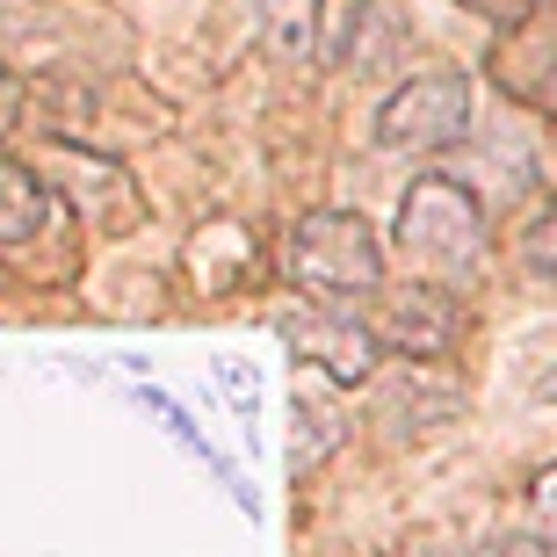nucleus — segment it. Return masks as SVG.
I'll list each match as a JSON object with an SVG mask.
<instances>
[{"instance_id": "obj_15", "label": "nucleus", "mask_w": 557, "mask_h": 557, "mask_svg": "<svg viewBox=\"0 0 557 557\" xmlns=\"http://www.w3.org/2000/svg\"><path fill=\"white\" fill-rule=\"evenodd\" d=\"M22 109H29V87H22V73H8V65H0V138L22 124Z\"/></svg>"}, {"instance_id": "obj_1", "label": "nucleus", "mask_w": 557, "mask_h": 557, "mask_svg": "<svg viewBox=\"0 0 557 557\" xmlns=\"http://www.w3.org/2000/svg\"><path fill=\"white\" fill-rule=\"evenodd\" d=\"M392 247L413 261L420 275L463 289L478 269H485V247H493V218H485V196H478L463 174H413L406 196H398V218H392Z\"/></svg>"}, {"instance_id": "obj_8", "label": "nucleus", "mask_w": 557, "mask_h": 557, "mask_svg": "<svg viewBox=\"0 0 557 557\" xmlns=\"http://www.w3.org/2000/svg\"><path fill=\"white\" fill-rule=\"evenodd\" d=\"M376 406H384V420H392V428L420 434V428H442L463 398H456V392L442 398V370H434V362H398V370H384Z\"/></svg>"}, {"instance_id": "obj_11", "label": "nucleus", "mask_w": 557, "mask_h": 557, "mask_svg": "<svg viewBox=\"0 0 557 557\" xmlns=\"http://www.w3.org/2000/svg\"><path fill=\"white\" fill-rule=\"evenodd\" d=\"M521 269L543 275V283H557V196L529 218V232H521Z\"/></svg>"}, {"instance_id": "obj_4", "label": "nucleus", "mask_w": 557, "mask_h": 557, "mask_svg": "<svg viewBox=\"0 0 557 557\" xmlns=\"http://www.w3.org/2000/svg\"><path fill=\"white\" fill-rule=\"evenodd\" d=\"M283 348L305 376H326L333 392H370L384 370V341L362 311H341L333 297H311L305 311H283Z\"/></svg>"}, {"instance_id": "obj_12", "label": "nucleus", "mask_w": 557, "mask_h": 557, "mask_svg": "<svg viewBox=\"0 0 557 557\" xmlns=\"http://www.w3.org/2000/svg\"><path fill=\"white\" fill-rule=\"evenodd\" d=\"M471 22H485V29H499V37H515V29H529L536 22L543 0H456Z\"/></svg>"}, {"instance_id": "obj_9", "label": "nucleus", "mask_w": 557, "mask_h": 557, "mask_svg": "<svg viewBox=\"0 0 557 557\" xmlns=\"http://www.w3.org/2000/svg\"><path fill=\"white\" fill-rule=\"evenodd\" d=\"M319 22H326V0H253V29L275 59H311Z\"/></svg>"}, {"instance_id": "obj_6", "label": "nucleus", "mask_w": 557, "mask_h": 557, "mask_svg": "<svg viewBox=\"0 0 557 557\" xmlns=\"http://www.w3.org/2000/svg\"><path fill=\"white\" fill-rule=\"evenodd\" d=\"M51 218H59V188L0 145V253L37 247L44 232H51Z\"/></svg>"}, {"instance_id": "obj_3", "label": "nucleus", "mask_w": 557, "mask_h": 557, "mask_svg": "<svg viewBox=\"0 0 557 557\" xmlns=\"http://www.w3.org/2000/svg\"><path fill=\"white\" fill-rule=\"evenodd\" d=\"M471 138V81L456 73V65H420L406 81L376 102L370 116V145L376 152H449V145Z\"/></svg>"}, {"instance_id": "obj_13", "label": "nucleus", "mask_w": 557, "mask_h": 557, "mask_svg": "<svg viewBox=\"0 0 557 557\" xmlns=\"http://www.w3.org/2000/svg\"><path fill=\"white\" fill-rule=\"evenodd\" d=\"M529 515H536L543 550L557 557V463H543V471H536V485H529Z\"/></svg>"}, {"instance_id": "obj_2", "label": "nucleus", "mask_w": 557, "mask_h": 557, "mask_svg": "<svg viewBox=\"0 0 557 557\" xmlns=\"http://www.w3.org/2000/svg\"><path fill=\"white\" fill-rule=\"evenodd\" d=\"M384 232L362 218V210H305L283 239V283L297 297H333V305H348V297H376L384 289Z\"/></svg>"}, {"instance_id": "obj_5", "label": "nucleus", "mask_w": 557, "mask_h": 557, "mask_svg": "<svg viewBox=\"0 0 557 557\" xmlns=\"http://www.w3.org/2000/svg\"><path fill=\"white\" fill-rule=\"evenodd\" d=\"M370 326H376V341H384V355H398V362H449L471 319H463V297H456L449 283L420 275V283H384L376 289Z\"/></svg>"}, {"instance_id": "obj_10", "label": "nucleus", "mask_w": 557, "mask_h": 557, "mask_svg": "<svg viewBox=\"0 0 557 557\" xmlns=\"http://www.w3.org/2000/svg\"><path fill=\"white\" fill-rule=\"evenodd\" d=\"M131 398H138L145 413H152V420L166 428V442H174V449H188V456H196V463L210 471V456H218V442H210V434L196 428V413H188V406H182L174 392H166V384H145V376H138V384H131Z\"/></svg>"}, {"instance_id": "obj_14", "label": "nucleus", "mask_w": 557, "mask_h": 557, "mask_svg": "<svg viewBox=\"0 0 557 557\" xmlns=\"http://www.w3.org/2000/svg\"><path fill=\"white\" fill-rule=\"evenodd\" d=\"M471 557H550V550H543L536 529H499V536H485Z\"/></svg>"}, {"instance_id": "obj_7", "label": "nucleus", "mask_w": 557, "mask_h": 557, "mask_svg": "<svg viewBox=\"0 0 557 557\" xmlns=\"http://www.w3.org/2000/svg\"><path fill=\"white\" fill-rule=\"evenodd\" d=\"M348 449V413H341V392H311V384H297V398H289V478H311L326 471L333 456Z\"/></svg>"}, {"instance_id": "obj_16", "label": "nucleus", "mask_w": 557, "mask_h": 557, "mask_svg": "<svg viewBox=\"0 0 557 557\" xmlns=\"http://www.w3.org/2000/svg\"><path fill=\"white\" fill-rule=\"evenodd\" d=\"M218 376H225V392L239 398V406H253V370L239 362V355H225V362H218Z\"/></svg>"}]
</instances>
